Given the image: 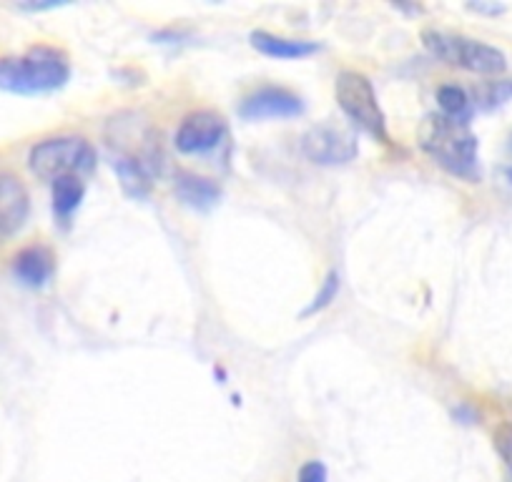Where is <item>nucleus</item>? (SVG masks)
<instances>
[{
	"label": "nucleus",
	"instance_id": "obj_1",
	"mask_svg": "<svg viewBox=\"0 0 512 482\" xmlns=\"http://www.w3.org/2000/svg\"><path fill=\"white\" fill-rule=\"evenodd\" d=\"M71 78V63L53 46H36L26 56L0 58V91L41 96L63 88Z\"/></svg>",
	"mask_w": 512,
	"mask_h": 482
},
{
	"label": "nucleus",
	"instance_id": "obj_2",
	"mask_svg": "<svg viewBox=\"0 0 512 482\" xmlns=\"http://www.w3.org/2000/svg\"><path fill=\"white\" fill-rule=\"evenodd\" d=\"M420 146L440 164L460 179H480V164H477V139L467 124H457L440 113L430 116L420 129Z\"/></svg>",
	"mask_w": 512,
	"mask_h": 482
},
{
	"label": "nucleus",
	"instance_id": "obj_3",
	"mask_svg": "<svg viewBox=\"0 0 512 482\" xmlns=\"http://www.w3.org/2000/svg\"><path fill=\"white\" fill-rule=\"evenodd\" d=\"M422 43L437 61L477 73V76H502L507 71L505 53L490 43L475 41V38L455 36V33L445 31H425Z\"/></svg>",
	"mask_w": 512,
	"mask_h": 482
},
{
	"label": "nucleus",
	"instance_id": "obj_4",
	"mask_svg": "<svg viewBox=\"0 0 512 482\" xmlns=\"http://www.w3.org/2000/svg\"><path fill=\"white\" fill-rule=\"evenodd\" d=\"M28 166L43 181L88 176L96 171V149L83 136H53L33 146Z\"/></svg>",
	"mask_w": 512,
	"mask_h": 482
},
{
	"label": "nucleus",
	"instance_id": "obj_5",
	"mask_svg": "<svg viewBox=\"0 0 512 482\" xmlns=\"http://www.w3.org/2000/svg\"><path fill=\"white\" fill-rule=\"evenodd\" d=\"M334 96H337L339 108H342L344 116L352 124H357L359 129L367 131L374 139L390 141V136H387V118H384L382 106H379L372 81L364 73H339L337 81H334Z\"/></svg>",
	"mask_w": 512,
	"mask_h": 482
},
{
	"label": "nucleus",
	"instance_id": "obj_6",
	"mask_svg": "<svg viewBox=\"0 0 512 482\" xmlns=\"http://www.w3.org/2000/svg\"><path fill=\"white\" fill-rule=\"evenodd\" d=\"M229 136V126H226L224 116L216 111H194L181 121L179 131H176V151L186 156L209 154L216 146L224 144Z\"/></svg>",
	"mask_w": 512,
	"mask_h": 482
},
{
	"label": "nucleus",
	"instance_id": "obj_7",
	"mask_svg": "<svg viewBox=\"0 0 512 482\" xmlns=\"http://www.w3.org/2000/svg\"><path fill=\"white\" fill-rule=\"evenodd\" d=\"M302 151L309 161L319 166H342L359 154V144L347 129L322 124L304 134Z\"/></svg>",
	"mask_w": 512,
	"mask_h": 482
},
{
	"label": "nucleus",
	"instance_id": "obj_8",
	"mask_svg": "<svg viewBox=\"0 0 512 482\" xmlns=\"http://www.w3.org/2000/svg\"><path fill=\"white\" fill-rule=\"evenodd\" d=\"M304 111V103L297 93L287 88H259L241 101L239 113L246 121H264V118H294Z\"/></svg>",
	"mask_w": 512,
	"mask_h": 482
},
{
	"label": "nucleus",
	"instance_id": "obj_9",
	"mask_svg": "<svg viewBox=\"0 0 512 482\" xmlns=\"http://www.w3.org/2000/svg\"><path fill=\"white\" fill-rule=\"evenodd\" d=\"M31 196L16 174H0V236H13L26 226Z\"/></svg>",
	"mask_w": 512,
	"mask_h": 482
},
{
	"label": "nucleus",
	"instance_id": "obj_10",
	"mask_svg": "<svg viewBox=\"0 0 512 482\" xmlns=\"http://www.w3.org/2000/svg\"><path fill=\"white\" fill-rule=\"evenodd\" d=\"M53 269H56V259L46 247H26L13 259V274L18 282L31 289L46 287L48 279L53 277Z\"/></svg>",
	"mask_w": 512,
	"mask_h": 482
},
{
	"label": "nucleus",
	"instance_id": "obj_11",
	"mask_svg": "<svg viewBox=\"0 0 512 482\" xmlns=\"http://www.w3.org/2000/svg\"><path fill=\"white\" fill-rule=\"evenodd\" d=\"M251 46L259 53L269 58H279V61H299V58L314 56L319 51V43L314 41H299V38H282L267 31L251 33Z\"/></svg>",
	"mask_w": 512,
	"mask_h": 482
},
{
	"label": "nucleus",
	"instance_id": "obj_12",
	"mask_svg": "<svg viewBox=\"0 0 512 482\" xmlns=\"http://www.w3.org/2000/svg\"><path fill=\"white\" fill-rule=\"evenodd\" d=\"M176 196H179L186 206H191V209H211V206L219 201L221 189L216 181L181 171V174L176 176Z\"/></svg>",
	"mask_w": 512,
	"mask_h": 482
},
{
	"label": "nucleus",
	"instance_id": "obj_13",
	"mask_svg": "<svg viewBox=\"0 0 512 482\" xmlns=\"http://www.w3.org/2000/svg\"><path fill=\"white\" fill-rule=\"evenodd\" d=\"M51 196L53 214L61 221H68L86 196V184H83L81 176H61V179L51 181Z\"/></svg>",
	"mask_w": 512,
	"mask_h": 482
},
{
	"label": "nucleus",
	"instance_id": "obj_14",
	"mask_svg": "<svg viewBox=\"0 0 512 482\" xmlns=\"http://www.w3.org/2000/svg\"><path fill=\"white\" fill-rule=\"evenodd\" d=\"M113 169H116L123 191H126L128 196L141 199V196L149 194L151 179L149 174H146V166L141 164V159H134V156H121L118 161H113Z\"/></svg>",
	"mask_w": 512,
	"mask_h": 482
},
{
	"label": "nucleus",
	"instance_id": "obj_15",
	"mask_svg": "<svg viewBox=\"0 0 512 482\" xmlns=\"http://www.w3.org/2000/svg\"><path fill=\"white\" fill-rule=\"evenodd\" d=\"M437 106H440L442 116L457 121V124H467L472 116L470 96L460 86H442L437 91Z\"/></svg>",
	"mask_w": 512,
	"mask_h": 482
},
{
	"label": "nucleus",
	"instance_id": "obj_16",
	"mask_svg": "<svg viewBox=\"0 0 512 482\" xmlns=\"http://www.w3.org/2000/svg\"><path fill=\"white\" fill-rule=\"evenodd\" d=\"M339 294V274L337 272H329L327 279H324L322 289H319V294L314 297V302L309 304V309L304 314H314V312H322L324 307H329V304L337 299Z\"/></svg>",
	"mask_w": 512,
	"mask_h": 482
},
{
	"label": "nucleus",
	"instance_id": "obj_17",
	"mask_svg": "<svg viewBox=\"0 0 512 482\" xmlns=\"http://www.w3.org/2000/svg\"><path fill=\"white\" fill-rule=\"evenodd\" d=\"M482 106L485 108H495V106H502L505 101H510L512 98V81H492L490 86L482 91Z\"/></svg>",
	"mask_w": 512,
	"mask_h": 482
},
{
	"label": "nucleus",
	"instance_id": "obj_18",
	"mask_svg": "<svg viewBox=\"0 0 512 482\" xmlns=\"http://www.w3.org/2000/svg\"><path fill=\"white\" fill-rule=\"evenodd\" d=\"M297 482H327V467L319 460H309L299 467Z\"/></svg>",
	"mask_w": 512,
	"mask_h": 482
},
{
	"label": "nucleus",
	"instance_id": "obj_19",
	"mask_svg": "<svg viewBox=\"0 0 512 482\" xmlns=\"http://www.w3.org/2000/svg\"><path fill=\"white\" fill-rule=\"evenodd\" d=\"M495 442H497V450H500L502 460H505L507 467L512 470V425H510V422H505V425L497 430Z\"/></svg>",
	"mask_w": 512,
	"mask_h": 482
},
{
	"label": "nucleus",
	"instance_id": "obj_20",
	"mask_svg": "<svg viewBox=\"0 0 512 482\" xmlns=\"http://www.w3.org/2000/svg\"><path fill=\"white\" fill-rule=\"evenodd\" d=\"M470 8L477 13H490V16H497V13L505 11V6H485V3H472Z\"/></svg>",
	"mask_w": 512,
	"mask_h": 482
},
{
	"label": "nucleus",
	"instance_id": "obj_21",
	"mask_svg": "<svg viewBox=\"0 0 512 482\" xmlns=\"http://www.w3.org/2000/svg\"><path fill=\"white\" fill-rule=\"evenodd\" d=\"M505 176H507V179H510V184H512V166H510V169L505 171Z\"/></svg>",
	"mask_w": 512,
	"mask_h": 482
},
{
	"label": "nucleus",
	"instance_id": "obj_22",
	"mask_svg": "<svg viewBox=\"0 0 512 482\" xmlns=\"http://www.w3.org/2000/svg\"><path fill=\"white\" fill-rule=\"evenodd\" d=\"M510 154H512V136H510Z\"/></svg>",
	"mask_w": 512,
	"mask_h": 482
}]
</instances>
